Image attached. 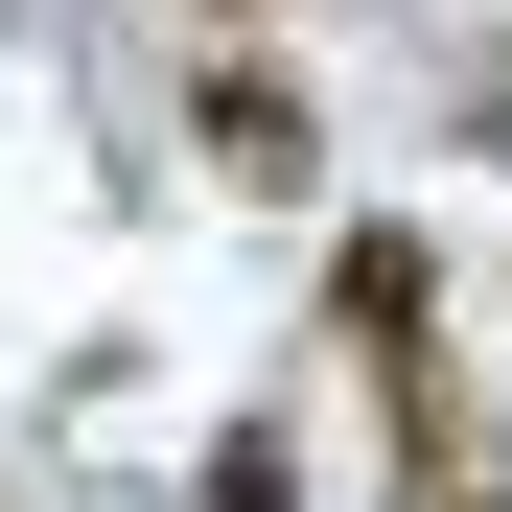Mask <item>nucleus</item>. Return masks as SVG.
<instances>
[{"instance_id": "4", "label": "nucleus", "mask_w": 512, "mask_h": 512, "mask_svg": "<svg viewBox=\"0 0 512 512\" xmlns=\"http://www.w3.org/2000/svg\"><path fill=\"white\" fill-rule=\"evenodd\" d=\"M443 512H512V489H443Z\"/></svg>"}, {"instance_id": "1", "label": "nucleus", "mask_w": 512, "mask_h": 512, "mask_svg": "<svg viewBox=\"0 0 512 512\" xmlns=\"http://www.w3.org/2000/svg\"><path fill=\"white\" fill-rule=\"evenodd\" d=\"M187 140L233 163L256 210H303V187H326V117H303V70H256V47H233V70H187Z\"/></svg>"}, {"instance_id": "3", "label": "nucleus", "mask_w": 512, "mask_h": 512, "mask_svg": "<svg viewBox=\"0 0 512 512\" xmlns=\"http://www.w3.org/2000/svg\"><path fill=\"white\" fill-rule=\"evenodd\" d=\"M210 512H303V443H280V419H233V443H210Z\"/></svg>"}, {"instance_id": "2", "label": "nucleus", "mask_w": 512, "mask_h": 512, "mask_svg": "<svg viewBox=\"0 0 512 512\" xmlns=\"http://www.w3.org/2000/svg\"><path fill=\"white\" fill-rule=\"evenodd\" d=\"M326 326H350L373 373H419V326H443V256H419V233H350V256H326Z\"/></svg>"}]
</instances>
